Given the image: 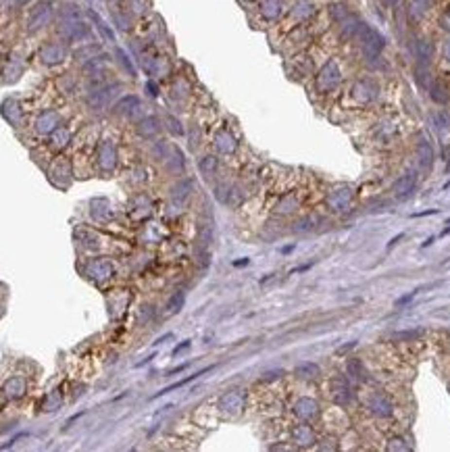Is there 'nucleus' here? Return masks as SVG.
<instances>
[{
    "instance_id": "obj_1",
    "label": "nucleus",
    "mask_w": 450,
    "mask_h": 452,
    "mask_svg": "<svg viewBox=\"0 0 450 452\" xmlns=\"http://www.w3.org/2000/svg\"><path fill=\"white\" fill-rule=\"evenodd\" d=\"M50 17H53V6H50L48 2L36 4L32 9V13H29V17H27V29L29 32H38V29H42L48 23Z\"/></svg>"
},
{
    "instance_id": "obj_2",
    "label": "nucleus",
    "mask_w": 450,
    "mask_h": 452,
    "mask_svg": "<svg viewBox=\"0 0 450 452\" xmlns=\"http://www.w3.org/2000/svg\"><path fill=\"white\" fill-rule=\"evenodd\" d=\"M357 36H360V40L365 42V48H367V53H371V54H378L379 50H381V46H383V40L378 36V32L375 29H371V27H360L359 32H357Z\"/></svg>"
},
{
    "instance_id": "obj_3",
    "label": "nucleus",
    "mask_w": 450,
    "mask_h": 452,
    "mask_svg": "<svg viewBox=\"0 0 450 452\" xmlns=\"http://www.w3.org/2000/svg\"><path fill=\"white\" fill-rule=\"evenodd\" d=\"M415 190V175H402L400 180H398L394 186H392V192H394V196L398 198H404V196H409L411 192Z\"/></svg>"
},
{
    "instance_id": "obj_4",
    "label": "nucleus",
    "mask_w": 450,
    "mask_h": 452,
    "mask_svg": "<svg viewBox=\"0 0 450 452\" xmlns=\"http://www.w3.org/2000/svg\"><path fill=\"white\" fill-rule=\"evenodd\" d=\"M183 300H186V294H183V292H175L171 298H169V302H167V310H169V313H178V310L183 307Z\"/></svg>"
},
{
    "instance_id": "obj_5",
    "label": "nucleus",
    "mask_w": 450,
    "mask_h": 452,
    "mask_svg": "<svg viewBox=\"0 0 450 452\" xmlns=\"http://www.w3.org/2000/svg\"><path fill=\"white\" fill-rule=\"evenodd\" d=\"M417 292H419V290H413L411 294L402 296V298H398V300H396V307H402V305H407V302H411V300H413V298H415V296H417Z\"/></svg>"
}]
</instances>
